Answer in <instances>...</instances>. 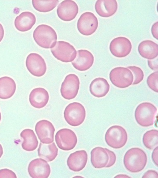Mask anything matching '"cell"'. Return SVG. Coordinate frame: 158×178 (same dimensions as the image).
Masks as SVG:
<instances>
[{
  "label": "cell",
  "instance_id": "obj_30",
  "mask_svg": "<svg viewBox=\"0 0 158 178\" xmlns=\"http://www.w3.org/2000/svg\"><path fill=\"white\" fill-rule=\"evenodd\" d=\"M158 72H155L148 77L147 82L149 87L155 92H158Z\"/></svg>",
  "mask_w": 158,
  "mask_h": 178
},
{
  "label": "cell",
  "instance_id": "obj_31",
  "mask_svg": "<svg viewBox=\"0 0 158 178\" xmlns=\"http://www.w3.org/2000/svg\"><path fill=\"white\" fill-rule=\"evenodd\" d=\"M16 178L15 174L12 170L4 168L0 170V178Z\"/></svg>",
  "mask_w": 158,
  "mask_h": 178
},
{
  "label": "cell",
  "instance_id": "obj_16",
  "mask_svg": "<svg viewBox=\"0 0 158 178\" xmlns=\"http://www.w3.org/2000/svg\"><path fill=\"white\" fill-rule=\"evenodd\" d=\"M75 59L71 63L74 67L80 71L89 69L93 64L94 57L89 51L85 49L78 50Z\"/></svg>",
  "mask_w": 158,
  "mask_h": 178
},
{
  "label": "cell",
  "instance_id": "obj_35",
  "mask_svg": "<svg viewBox=\"0 0 158 178\" xmlns=\"http://www.w3.org/2000/svg\"><path fill=\"white\" fill-rule=\"evenodd\" d=\"M158 146L156 147L152 152V160L155 164L158 167Z\"/></svg>",
  "mask_w": 158,
  "mask_h": 178
},
{
  "label": "cell",
  "instance_id": "obj_34",
  "mask_svg": "<svg viewBox=\"0 0 158 178\" xmlns=\"http://www.w3.org/2000/svg\"><path fill=\"white\" fill-rule=\"evenodd\" d=\"M158 174L157 172L154 170L147 171L143 175L142 178H158Z\"/></svg>",
  "mask_w": 158,
  "mask_h": 178
},
{
  "label": "cell",
  "instance_id": "obj_4",
  "mask_svg": "<svg viewBox=\"0 0 158 178\" xmlns=\"http://www.w3.org/2000/svg\"><path fill=\"white\" fill-rule=\"evenodd\" d=\"M105 140L110 147L115 149L121 148L126 144L128 135L125 129L121 126L113 125L107 130Z\"/></svg>",
  "mask_w": 158,
  "mask_h": 178
},
{
  "label": "cell",
  "instance_id": "obj_40",
  "mask_svg": "<svg viewBox=\"0 0 158 178\" xmlns=\"http://www.w3.org/2000/svg\"><path fill=\"white\" fill-rule=\"evenodd\" d=\"M1 112H0V122L1 121Z\"/></svg>",
  "mask_w": 158,
  "mask_h": 178
},
{
  "label": "cell",
  "instance_id": "obj_37",
  "mask_svg": "<svg viewBox=\"0 0 158 178\" xmlns=\"http://www.w3.org/2000/svg\"><path fill=\"white\" fill-rule=\"evenodd\" d=\"M4 30L2 25L0 23V42L2 40L4 35Z\"/></svg>",
  "mask_w": 158,
  "mask_h": 178
},
{
  "label": "cell",
  "instance_id": "obj_19",
  "mask_svg": "<svg viewBox=\"0 0 158 178\" xmlns=\"http://www.w3.org/2000/svg\"><path fill=\"white\" fill-rule=\"evenodd\" d=\"M36 22L35 15L29 11L22 12L15 20V25L19 31L24 32L31 29Z\"/></svg>",
  "mask_w": 158,
  "mask_h": 178
},
{
  "label": "cell",
  "instance_id": "obj_14",
  "mask_svg": "<svg viewBox=\"0 0 158 178\" xmlns=\"http://www.w3.org/2000/svg\"><path fill=\"white\" fill-rule=\"evenodd\" d=\"M132 49L130 41L124 37H118L113 39L109 45L111 53L117 57H123L128 55Z\"/></svg>",
  "mask_w": 158,
  "mask_h": 178
},
{
  "label": "cell",
  "instance_id": "obj_29",
  "mask_svg": "<svg viewBox=\"0 0 158 178\" xmlns=\"http://www.w3.org/2000/svg\"><path fill=\"white\" fill-rule=\"evenodd\" d=\"M127 68L131 70L134 74V78L133 85L138 84L143 80L144 73L140 68L135 66H128Z\"/></svg>",
  "mask_w": 158,
  "mask_h": 178
},
{
  "label": "cell",
  "instance_id": "obj_5",
  "mask_svg": "<svg viewBox=\"0 0 158 178\" xmlns=\"http://www.w3.org/2000/svg\"><path fill=\"white\" fill-rule=\"evenodd\" d=\"M65 120L71 126H77L81 124L86 117V111L80 103L74 102L69 104L64 112Z\"/></svg>",
  "mask_w": 158,
  "mask_h": 178
},
{
  "label": "cell",
  "instance_id": "obj_38",
  "mask_svg": "<svg viewBox=\"0 0 158 178\" xmlns=\"http://www.w3.org/2000/svg\"><path fill=\"white\" fill-rule=\"evenodd\" d=\"M115 178H130V177L128 176V175H125V174H119L117 175L115 177Z\"/></svg>",
  "mask_w": 158,
  "mask_h": 178
},
{
  "label": "cell",
  "instance_id": "obj_27",
  "mask_svg": "<svg viewBox=\"0 0 158 178\" xmlns=\"http://www.w3.org/2000/svg\"><path fill=\"white\" fill-rule=\"evenodd\" d=\"M143 142L144 146L149 150H153L158 146V130L153 129L146 132L143 136Z\"/></svg>",
  "mask_w": 158,
  "mask_h": 178
},
{
  "label": "cell",
  "instance_id": "obj_11",
  "mask_svg": "<svg viewBox=\"0 0 158 178\" xmlns=\"http://www.w3.org/2000/svg\"><path fill=\"white\" fill-rule=\"evenodd\" d=\"M26 65L30 73L36 77L42 76L46 71V64L44 59L36 53H31L28 55Z\"/></svg>",
  "mask_w": 158,
  "mask_h": 178
},
{
  "label": "cell",
  "instance_id": "obj_33",
  "mask_svg": "<svg viewBox=\"0 0 158 178\" xmlns=\"http://www.w3.org/2000/svg\"><path fill=\"white\" fill-rule=\"evenodd\" d=\"M148 65L149 67L154 70H158V57L152 59H148L147 60Z\"/></svg>",
  "mask_w": 158,
  "mask_h": 178
},
{
  "label": "cell",
  "instance_id": "obj_36",
  "mask_svg": "<svg viewBox=\"0 0 158 178\" xmlns=\"http://www.w3.org/2000/svg\"><path fill=\"white\" fill-rule=\"evenodd\" d=\"M158 22H157L152 25L151 28L152 33L153 37L157 40L158 39Z\"/></svg>",
  "mask_w": 158,
  "mask_h": 178
},
{
  "label": "cell",
  "instance_id": "obj_24",
  "mask_svg": "<svg viewBox=\"0 0 158 178\" xmlns=\"http://www.w3.org/2000/svg\"><path fill=\"white\" fill-rule=\"evenodd\" d=\"M16 85L11 78L4 76L0 78V98L7 99L11 97L14 94Z\"/></svg>",
  "mask_w": 158,
  "mask_h": 178
},
{
  "label": "cell",
  "instance_id": "obj_9",
  "mask_svg": "<svg viewBox=\"0 0 158 178\" xmlns=\"http://www.w3.org/2000/svg\"><path fill=\"white\" fill-rule=\"evenodd\" d=\"M98 24V20L92 13L85 12L78 20L77 27L79 32L83 35L89 36L95 32Z\"/></svg>",
  "mask_w": 158,
  "mask_h": 178
},
{
  "label": "cell",
  "instance_id": "obj_6",
  "mask_svg": "<svg viewBox=\"0 0 158 178\" xmlns=\"http://www.w3.org/2000/svg\"><path fill=\"white\" fill-rule=\"evenodd\" d=\"M109 77L112 83L116 87L122 88L131 85L133 81L132 72L127 68L119 67L113 69L110 71Z\"/></svg>",
  "mask_w": 158,
  "mask_h": 178
},
{
  "label": "cell",
  "instance_id": "obj_8",
  "mask_svg": "<svg viewBox=\"0 0 158 178\" xmlns=\"http://www.w3.org/2000/svg\"><path fill=\"white\" fill-rule=\"evenodd\" d=\"M55 140L58 147L66 151L74 148L77 142L75 133L72 130L67 128L59 130L56 134Z\"/></svg>",
  "mask_w": 158,
  "mask_h": 178
},
{
  "label": "cell",
  "instance_id": "obj_32",
  "mask_svg": "<svg viewBox=\"0 0 158 178\" xmlns=\"http://www.w3.org/2000/svg\"><path fill=\"white\" fill-rule=\"evenodd\" d=\"M107 151L109 156V160L108 163L105 167H109L113 166L115 163L116 157L115 153L105 148Z\"/></svg>",
  "mask_w": 158,
  "mask_h": 178
},
{
  "label": "cell",
  "instance_id": "obj_7",
  "mask_svg": "<svg viewBox=\"0 0 158 178\" xmlns=\"http://www.w3.org/2000/svg\"><path fill=\"white\" fill-rule=\"evenodd\" d=\"M53 56L58 60L64 62H72L75 58L77 51L69 43L63 41L57 42L55 46L51 48Z\"/></svg>",
  "mask_w": 158,
  "mask_h": 178
},
{
  "label": "cell",
  "instance_id": "obj_22",
  "mask_svg": "<svg viewBox=\"0 0 158 178\" xmlns=\"http://www.w3.org/2000/svg\"><path fill=\"white\" fill-rule=\"evenodd\" d=\"M110 85L105 78L99 77L95 78L90 85L89 90L91 93L97 98L105 96L109 92Z\"/></svg>",
  "mask_w": 158,
  "mask_h": 178
},
{
  "label": "cell",
  "instance_id": "obj_15",
  "mask_svg": "<svg viewBox=\"0 0 158 178\" xmlns=\"http://www.w3.org/2000/svg\"><path fill=\"white\" fill-rule=\"evenodd\" d=\"M78 11V6L75 2L66 0L62 1L59 4L57 12L58 17L61 20L69 21L75 18Z\"/></svg>",
  "mask_w": 158,
  "mask_h": 178
},
{
  "label": "cell",
  "instance_id": "obj_17",
  "mask_svg": "<svg viewBox=\"0 0 158 178\" xmlns=\"http://www.w3.org/2000/svg\"><path fill=\"white\" fill-rule=\"evenodd\" d=\"M88 154L83 150L76 151L71 153L67 161L69 168L74 172H79L85 167L88 161Z\"/></svg>",
  "mask_w": 158,
  "mask_h": 178
},
{
  "label": "cell",
  "instance_id": "obj_10",
  "mask_svg": "<svg viewBox=\"0 0 158 178\" xmlns=\"http://www.w3.org/2000/svg\"><path fill=\"white\" fill-rule=\"evenodd\" d=\"M80 81L75 74H70L65 77L61 85L60 92L62 96L66 100L74 98L78 94Z\"/></svg>",
  "mask_w": 158,
  "mask_h": 178
},
{
  "label": "cell",
  "instance_id": "obj_25",
  "mask_svg": "<svg viewBox=\"0 0 158 178\" xmlns=\"http://www.w3.org/2000/svg\"><path fill=\"white\" fill-rule=\"evenodd\" d=\"M20 136L24 140L22 144L23 149L27 151L35 150L37 147L38 142L37 137L32 129H25L20 133Z\"/></svg>",
  "mask_w": 158,
  "mask_h": 178
},
{
  "label": "cell",
  "instance_id": "obj_12",
  "mask_svg": "<svg viewBox=\"0 0 158 178\" xmlns=\"http://www.w3.org/2000/svg\"><path fill=\"white\" fill-rule=\"evenodd\" d=\"M35 130L41 143L49 144L53 142L55 129L49 121L46 120L38 121L36 125Z\"/></svg>",
  "mask_w": 158,
  "mask_h": 178
},
{
  "label": "cell",
  "instance_id": "obj_3",
  "mask_svg": "<svg viewBox=\"0 0 158 178\" xmlns=\"http://www.w3.org/2000/svg\"><path fill=\"white\" fill-rule=\"evenodd\" d=\"M157 108L149 102H143L136 108L135 116L137 122L140 126L147 127L152 125L155 121Z\"/></svg>",
  "mask_w": 158,
  "mask_h": 178
},
{
  "label": "cell",
  "instance_id": "obj_21",
  "mask_svg": "<svg viewBox=\"0 0 158 178\" xmlns=\"http://www.w3.org/2000/svg\"><path fill=\"white\" fill-rule=\"evenodd\" d=\"M109 160L108 154L105 148L96 147L91 152V161L93 166L96 168L105 167Z\"/></svg>",
  "mask_w": 158,
  "mask_h": 178
},
{
  "label": "cell",
  "instance_id": "obj_28",
  "mask_svg": "<svg viewBox=\"0 0 158 178\" xmlns=\"http://www.w3.org/2000/svg\"><path fill=\"white\" fill-rule=\"evenodd\" d=\"M58 0H34L32 1L34 8L41 12H47L53 10L59 2Z\"/></svg>",
  "mask_w": 158,
  "mask_h": 178
},
{
  "label": "cell",
  "instance_id": "obj_13",
  "mask_svg": "<svg viewBox=\"0 0 158 178\" xmlns=\"http://www.w3.org/2000/svg\"><path fill=\"white\" fill-rule=\"evenodd\" d=\"M28 171L32 178H47L50 174L51 169L46 160L41 158H37L30 162Z\"/></svg>",
  "mask_w": 158,
  "mask_h": 178
},
{
  "label": "cell",
  "instance_id": "obj_1",
  "mask_svg": "<svg viewBox=\"0 0 158 178\" xmlns=\"http://www.w3.org/2000/svg\"><path fill=\"white\" fill-rule=\"evenodd\" d=\"M147 157L145 152L142 149L132 148L125 153L123 163L126 169L129 172L137 173L142 171L146 166Z\"/></svg>",
  "mask_w": 158,
  "mask_h": 178
},
{
  "label": "cell",
  "instance_id": "obj_18",
  "mask_svg": "<svg viewBox=\"0 0 158 178\" xmlns=\"http://www.w3.org/2000/svg\"><path fill=\"white\" fill-rule=\"evenodd\" d=\"M49 98V93L45 89L38 87L32 91L29 96V101L34 107L41 108L47 104Z\"/></svg>",
  "mask_w": 158,
  "mask_h": 178
},
{
  "label": "cell",
  "instance_id": "obj_20",
  "mask_svg": "<svg viewBox=\"0 0 158 178\" xmlns=\"http://www.w3.org/2000/svg\"><path fill=\"white\" fill-rule=\"evenodd\" d=\"M116 0H97L95 4V9L100 16L108 17L113 15L117 9Z\"/></svg>",
  "mask_w": 158,
  "mask_h": 178
},
{
  "label": "cell",
  "instance_id": "obj_23",
  "mask_svg": "<svg viewBox=\"0 0 158 178\" xmlns=\"http://www.w3.org/2000/svg\"><path fill=\"white\" fill-rule=\"evenodd\" d=\"M139 53L143 57L152 59L156 57L158 55V45L150 40L141 42L138 47Z\"/></svg>",
  "mask_w": 158,
  "mask_h": 178
},
{
  "label": "cell",
  "instance_id": "obj_39",
  "mask_svg": "<svg viewBox=\"0 0 158 178\" xmlns=\"http://www.w3.org/2000/svg\"><path fill=\"white\" fill-rule=\"evenodd\" d=\"M3 154V148L2 145L0 144V158Z\"/></svg>",
  "mask_w": 158,
  "mask_h": 178
},
{
  "label": "cell",
  "instance_id": "obj_26",
  "mask_svg": "<svg viewBox=\"0 0 158 178\" xmlns=\"http://www.w3.org/2000/svg\"><path fill=\"white\" fill-rule=\"evenodd\" d=\"M37 151L39 157L51 162L57 156L58 149L54 142L49 144L40 142Z\"/></svg>",
  "mask_w": 158,
  "mask_h": 178
},
{
  "label": "cell",
  "instance_id": "obj_2",
  "mask_svg": "<svg viewBox=\"0 0 158 178\" xmlns=\"http://www.w3.org/2000/svg\"><path fill=\"white\" fill-rule=\"evenodd\" d=\"M33 37L38 45L45 49L53 47L57 39L55 31L51 27L46 24L38 26L33 32Z\"/></svg>",
  "mask_w": 158,
  "mask_h": 178
}]
</instances>
